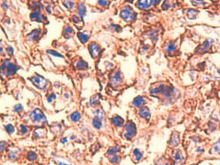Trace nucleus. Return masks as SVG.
<instances>
[{"instance_id": "1", "label": "nucleus", "mask_w": 220, "mask_h": 165, "mask_svg": "<svg viewBox=\"0 0 220 165\" xmlns=\"http://www.w3.org/2000/svg\"><path fill=\"white\" fill-rule=\"evenodd\" d=\"M17 71V65L10 59L3 60L0 65V75L3 78H9Z\"/></svg>"}, {"instance_id": "2", "label": "nucleus", "mask_w": 220, "mask_h": 165, "mask_svg": "<svg viewBox=\"0 0 220 165\" xmlns=\"http://www.w3.org/2000/svg\"><path fill=\"white\" fill-rule=\"evenodd\" d=\"M28 117L30 118L31 121L36 126H43L47 124V117L44 114V112L40 108H35L29 113Z\"/></svg>"}, {"instance_id": "3", "label": "nucleus", "mask_w": 220, "mask_h": 165, "mask_svg": "<svg viewBox=\"0 0 220 165\" xmlns=\"http://www.w3.org/2000/svg\"><path fill=\"white\" fill-rule=\"evenodd\" d=\"M29 80L31 81V83L36 87L37 89L44 91L47 90L49 86V82L47 79H45L43 76L41 75H33L29 78Z\"/></svg>"}, {"instance_id": "4", "label": "nucleus", "mask_w": 220, "mask_h": 165, "mask_svg": "<svg viewBox=\"0 0 220 165\" xmlns=\"http://www.w3.org/2000/svg\"><path fill=\"white\" fill-rule=\"evenodd\" d=\"M136 135V126L135 124L129 121L126 123L124 126V137L127 140H131L134 135Z\"/></svg>"}, {"instance_id": "5", "label": "nucleus", "mask_w": 220, "mask_h": 165, "mask_svg": "<svg viewBox=\"0 0 220 165\" xmlns=\"http://www.w3.org/2000/svg\"><path fill=\"white\" fill-rule=\"evenodd\" d=\"M120 16H121V17H122L123 20H125L126 22L133 21L134 19L136 18V14L132 11V9L129 8V7H126L125 8H123V9L121 11Z\"/></svg>"}, {"instance_id": "6", "label": "nucleus", "mask_w": 220, "mask_h": 165, "mask_svg": "<svg viewBox=\"0 0 220 165\" xmlns=\"http://www.w3.org/2000/svg\"><path fill=\"white\" fill-rule=\"evenodd\" d=\"M88 49H89V52L91 55L92 58L94 59H96L99 54H100V51H101V47L100 46L96 43V42H92L88 46Z\"/></svg>"}, {"instance_id": "7", "label": "nucleus", "mask_w": 220, "mask_h": 165, "mask_svg": "<svg viewBox=\"0 0 220 165\" xmlns=\"http://www.w3.org/2000/svg\"><path fill=\"white\" fill-rule=\"evenodd\" d=\"M73 65H74V68L77 70H85L88 69L89 65H88V63H87L85 60H84L83 59L81 58H79L76 60H75L73 62Z\"/></svg>"}, {"instance_id": "8", "label": "nucleus", "mask_w": 220, "mask_h": 165, "mask_svg": "<svg viewBox=\"0 0 220 165\" xmlns=\"http://www.w3.org/2000/svg\"><path fill=\"white\" fill-rule=\"evenodd\" d=\"M30 18L31 21L34 22H37V23H42L43 21H45L47 18L45 17V16L40 12L39 10H34L32 11L30 14Z\"/></svg>"}, {"instance_id": "9", "label": "nucleus", "mask_w": 220, "mask_h": 165, "mask_svg": "<svg viewBox=\"0 0 220 165\" xmlns=\"http://www.w3.org/2000/svg\"><path fill=\"white\" fill-rule=\"evenodd\" d=\"M41 29H34L32 30L27 36V41L29 42H34L36 41L39 38V36H41Z\"/></svg>"}, {"instance_id": "10", "label": "nucleus", "mask_w": 220, "mask_h": 165, "mask_svg": "<svg viewBox=\"0 0 220 165\" xmlns=\"http://www.w3.org/2000/svg\"><path fill=\"white\" fill-rule=\"evenodd\" d=\"M121 82V75L118 71L113 72L110 76V84L113 87H117Z\"/></svg>"}, {"instance_id": "11", "label": "nucleus", "mask_w": 220, "mask_h": 165, "mask_svg": "<svg viewBox=\"0 0 220 165\" xmlns=\"http://www.w3.org/2000/svg\"><path fill=\"white\" fill-rule=\"evenodd\" d=\"M153 0H139L137 2V8L140 9H147L152 4Z\"/></svg>"}, {"instance_id": "12", "label": "nucleus", "mask_w": 220, "mask_h": 165, "mask_svg": "<svg viewBox=\"0 0 220 165\" xmlns=\"http://www.w3.org/2000/svg\"><path fill=\"white\" fill-rule=\"evenodd\" d=\"M62 35L65 38H67V39L71 38V37L73 36V35H74V30H73V28L71 27V26H65V27H64V29H63Z\"/></svg>"}, {"instance_id": "13", "label": "nucleus", "mask_w": 220, "mask_h": 165, "mask_svg": "<svg viewBox=\"0 0 220 165\" xmlns=\"http://www.w3.org/2000/svg\"><path fill=\"white\" fill-rule=\"evenodd\" d=\"M111 122L116 126V127H120L123 125L124 123V121L123 119L119 117V116H113V117L111 118Z\"/></svg>"}, {"instance_id": "14", "label": "nucleus", "mask_w": 220, "mask_h": 165, "mask_svg": "<svg viewBox=\"0 0 220 165\" xmlns=\"http://www.w3.org/2000/svg\"><path fill=\"white\" fill-rule=\"evenodd\" d=\"M77 13L81 19H84V17H85L86 13V8L85 5L83 3H80L78 6V10H77Z\"/></svg>"}, {"instance_id": "15", "label": "nucleus", "mask_w": 220, "mask_h": 165, "mask_svg": "<svg viewBox=\"0 0 220 165\" xmlns=\"http://www.w3.org/2000/svg\"><path fill=\"white\" fill-rule=\"evenodd\" d=\"M70 120H71L72 122L74 123H77L78 121H80L81 119V113L78 111H75L74 112H72L71 115H70Z\"/></svg>"}, {"instance_id": "16", "label": "nucleus", "mask_w": 220, "mask_h": 165, "mask_svg": "<svg viewBox=\"0 0 220 165\" xmlns=\"http://www.w3.org/2000/svg\"><path fill=\"white\" fill-rule=\"evenodd\" d=\"M179 141H180L179 134L175 132V133H173V135H171V140H169V144H170V145H171V146H176V145L179 144Z\"/></svg>"}, {"instance_id": "17", "label": "nucleus", "mask_w": 220, "mask_h": 165, "mask_svg": "<svg viewBox=\"0 0 220 165\" xmlns=\"http://www.w3.org/2000/svg\"><path fill=\"white\" fill-rule=\"evenodd\" d=\"M210 44H211V43H210L209 40H206L204 44L200 45L199 47L197 48L196 52L197 53H203L204 51H206L210 47Z\"/></svg>"}, {"instance_id": "18", "label": "nucleus", "mask_w": 220, "mask_h": 165, "mask_svg": "<svg viewBox=\"0 0 220 165\" xmlns=\"http://www.w3.org/2000/svg\"><path fill=\"white\" fill-rule=\"evenodd\" d=\"M174 160H175V165H182L183 161H184V158L181 154V152L177 151L175 153V154L174 155Z\"/></svg>"}, {"instance_id": "19", "label": "nucleus", "mask_w": 220, "mask_h": 165, "mask_svg": "<svg viewBox=\"0 0 220 165\" xmlns=\"http://www.w3.org/2000/svg\"><path fill=\"white\" fill-rule=\"evenodd\" d=\"M77 37H78V39L79 40V41H80L82 44H85V43H87L89 39V35L86 34V33H84V32H78V33H77Z\"/></svg>"}, {"instance_id": "20", "label": "nucleus", "mask_w": 220, "mask_h": 165, "mask_svg": "<svg viewBox=\"0 0 220 165\" xmlns=\"http://www.w3.org/2000/svg\"><path fill=\"white\" fill-rule=\"evenodd\" d=\"M92 125H93V126H94L95 129H97V130L101 129V127H102L103 126L102 119L97 117H94L93 118V120H92Z\"/></svg>"}, {"instance_id": "21", "label": "nucleus", "mask_w": 220, "mask_h": 165, "mask_svg": "<svg viewBox=\"0 0 220 165\" xmlns=\"http://www.w3.org/2000/svg\"><path fill=\"white\" fill-rule=\"evenodd\" d=\"M144 103H145L144 97H141V96H138V97L134 98L133 102V105L135 106V107H141Z\"/></svg>"}, {"instance_id": "22", "label": "nucleus", "mask_w": 220, "mask_h": 165, "mask_svg": "<svg viewBox=\"0 0 220 165\" xmlns=\"http://www.w3.org/2000/svg\"><path fill=\"white\" fill-rule=\"evenodd\" d=\"M46 134V130L44 128H41V127H38L37 128L34 132H33V137L34 138H40L43 135H45Z\"/></svg>"}, {"instance_id": "23", "label": "nucleus", "mask_w": 220, "mask_h": 165, "mask_svg": "<svg viewBox=\"0 0 220 165\" xmlns=\"http://www.w3.org/2000/svg\"><path fill=\"white\" fill-rule=\"evenodd\" d=\"M139 115L141 117L145 118V119H149L151 117V112H150L149 109L147 107H142L139 111Z\"/></svg>"}, {"instance_id": "24", "label": "nucleus", "mask_w": 220, "mask_h": 165, "mask_svg": "<svg viewBox=\"0 0 220 165\" xmlns=\"http://www.w3.org/2000/svg\"><path fill=\"white\" fill-rule=\"evenodd\" d=\"M165 89H166V87H165L163 84H161V85H160V86H158L157 87H155V88H153V89L151 91V94L162 93H165Z\"/></svg>"}, {"instance_id": "25", "label": "nucleus", "mask_w": 220, "mask_h": 165, "mask_svg": "<svg viewBox=\"0 0 220 165\" xmlns=\"http://www.w3.org/2000/svg\"><path fill=\"white\" fill-rule=\"evenodd\" d=\"M89 104L91 107H96L99 104V95H94L92 96V97L90 98Z\"/></svg>"}, {"instance_id": "26", "label": "nucleus", "mask_w": 220, "mask_h": 165, "mask_svg": "<svg viewBox=\"0 0 220 165\" xmlns=\"http://www.w3.org/2000/svg\"><path fill=\"white\" fill-rule=\"evenodd\" d=\"M199 13V12L197 10H194V9H188L186 11V15L188 17L189 19H194L197 16V14Z\"/></svg>"}, {"instance_id": "27", "label": "nucleus", "mask_w": 220, "mask_h": 165, "mask_svg": "<svg viewBox=\"0 0 220 165\" xmlns=\"http://www.w3.org/2000/svg\"><path fill=\"white\" fill-rule=\"evenodd\" d=\"M64 5L70 10H72L73 8H75V0H64Z\"/></svg>"}, {"instance_id": "28", "label": "nucleus", "mask_w": 220, "mask_h": 165, "mask_svg": "<svg viewBox=\"0 0 220 165\" xmlns=\"http://www.w3.org/2000/svg\"><path fill=\"white\" fill-rule=\"evenodd\" d=\"M28 131H29V128H28V126H26V125H24V124H21V125L19 126L18 133H20V135H24L27 134Z\"/></svg>"}, {"instance_id": "29", "label": "nucleus", "mask_w": 220, "mask_h": 165, "mask_svg": "<svg viewBox=\"0 0 220 165\" xmlns=\"http://www.w3.org/2000/svg\"><path fill=\"white\" fill-rule=\"evenodd\" d=\"M119 151H120L119 146H113V147H111L109 149V150L107 151V154L108 155H115Z\"/></svg>"}, {"instance_id": "30", "label": "nucleus", "mask_w": 220, "mask_h": 165, "mask_svg": "<svg viewBox=\"0 0 220 165\" xmlns=\"http://www.w3.org/2000/svg\"><path fill=\"white\" fill-rule=\"evenodd\" d=\"M4 129H5V131L8 134V135H12V134L14 133L15 131V127L12 124H7L4 126Z\"/></svg>"}, {"instance_id": "31", "label": "nucleus", "mask_w": 220, "mask_h": 165, "mask_svg": "<svg viewBox=\"0 0 220 165\" xmlns=\"http://www.w3.org/2000/svg\"><path fill=\"white\" fill-rule=\"evenodd\" d=\"M47 53L50 55H51V56L56 57V58H61V59L64 58V56L61 54H60L59 52H57L56 50H47Z\"/></svg>"}, {"instance_id": "32", "label": "nucleus", "mask_w": 220, "mask_h": 165, "mask_svg": "<svg viewBox=\"0 0 220 165\" xmlns=\"http://www.w3.org/2000/svg\"><path fill=\"white\" fill-rule=\"evenodd\" d=\"M133 156L135 160L137 162H138V161H140V159L142 158V153L138 149H135L133 150Z\"/></svg>"}, {"instance_id": "33", "label": "nucleus", "mask_w": 220, "mask_h": 165, "mask_svg": "<svg viewBox=\"0 0 220 165\" xmlns=\"http://www.w3.org/2000/svg\"><path fill=\"white\" fill-rule=\"evenodd\" d=\"M27 158L29 161H35L37 158V154L34 152V151H29L27 153Z\"/></svg>"}, {"instance_id": "34", "label": "nucleus", "mask_w": 220, "mask_h": 165, "mask_svg": "<svg viewBox=\"0 0 220 165\" xmlns=\"http://www.w3.org/2000/svg\"><path fill=\"white\" fill-rule=\"evenodd\" d=\"M211 153H215V154H220V141L217 142L213 145Z\"/></svg>"}, {"instance_id": "35", "label": "nucleus", "mask_w": 220, "mask_h": 165, "mask_svg": "<svg viewBox=\"0 0 220 165\" xmlns=\"http://www.w3.org/2000/svg\"><path fill=\"white\" fill-rule=\"evenodd\" d=\"M94 115H95V117L100 118V119H103L105 117V113L102 109H96L94 111Z\"/></svg>"}, {"instance_id": "36", "label": "nucleus", "mask_w": 220, "mask_h": 165, "mask_svg": "<svg viewBox=\"0 0 220 165\" xmlns=\"http://www.w3.org/2000/svg\"><path fill=\"white\" fill-rule=\"evenodd\" d=\"M31 8L34 10H41L43 8L42 4L41 3H37V2H32L31 3Z\"/></svg>"}, {"instance_id": "37", "label": "nucleus", "mask_w": 220, "mask_h": 165, "mask_svg": "<svg viewBox=\"0 0 220 165\" xmlns=\"http://www.w3.org/2000/svg\"><path fill=\"white\" fill-rule=\"evenodd\" d=\"M13 111H15L16 113H17V114H20L22 111H23V106H22V104H17L15 105L14 107H13Z\"/></svg>"}, {"instance_id": "38", "label": "nucleus", "mask_w": 220, "mask_h": 165, "mask_svg": "<svg viewBox=\"0 0 220 165\" xmlns=\"http://www.w3.org/2000/svg\"><path fill=\"white\" fill-rule=\"evenodd\" d=\"M5 51H6V53H7V55H9V56H11V55H13V53H14V50H13V48L11 46H8L7 47L5 48Z\"/></svg>"}, {"instance_id": "39", "label": "nucleus", "mask_w": 220, "mask_h": 165, "mask_svg": "<svg viewBox=\"0 0 220 165\" xmlns=\"http://www.w3.org/2000/svg\"><path fill=\"white\" fill-rule=\"evenodd\" d=\"M55 98H56V96H55V93H51V94L47 97V102H49V103H51V102H53V101L55 100Z\"/></svg>"}, {"instance_id": "40", "label": "nucleus", "mask_w": 220, "mask_h": 165, "mask_svg": "<svg viewBox=\"0 0 220 165\" xmlns=\"http://www.w3.org/2000/svg\"><path fill=\"white\" fill-rule=\"evenodd\" d=\"M120 161V158L117 156V155H113L112 158H110V162L113 163V164H118Z\"/></svg>"}, {"instance_id": "41", "label": "nucleus", "mask_w": 220, "mask_h": 165, "mask_svg": "<svg viewBox=\"0 0 220 165\" xmlns=\"http://www.w3.org/2000/svg\"><path fill=\"white\" fill-rule=\"evenodd\" d=\"M175 50V45L174 43H171L170 45H168L167 46V52L168 53H171Z\"/></svg>"}, {"instance_id": "42", "label": "nucleus", "mask_w": 220, "mask_h": 165, "mask_svg": "<svg viewBox=\"0 0 220 165\" xmlns=\"http://www.w3.org/2000/svg\"><path fill=\"white\" fill-rule=\"evenodd\" d=\"M7 148V142L6 141H1L0 142V152H3L5 149Z\"/></svg>"}, {"instance_id": "43", "label": "nucleus", "mask_w": 220, "mask_h": 165, "mask_svg": "<svg viewBox=\"0 0 220 165\" xmlns=\"http://www.w3.org/2000/svg\"><path fill=\"white\" fill-rule=\"evenodd\" d=\"M72 21L75 24L80 23V18H79V17L76 16V15H74V16L72 17Z\"/></svg>"}, {"instance_id": "44", "label": "nucleus", "mask_w": 220, "mask_h": 165, "mask_svg": "<svg viewBox=\"0 0 220 165\" xmlns=\"http://www.w3.org/2000/svg\"><path fill=\"white\" fill-rule=\"evenodd\" d=\"M110 28L113 31H116V32H118L120 30V27L118 26V25H115V24H111L110 25Z\"/></svg>"}, {"instance_id": "45", "label": "nucleus", "mask_w": 220, "mask_h": 165, "mask_svg": "<svg viewBox=\"0 0 220 165\" xmlns=\"http://www.w3.org/2000/svg\"><path fill=\"white\" fill-rule=\"evenodd\" d=\"M192 2H193V4L197 5V6L202 5L204 3V0H192Z\"/></svg>"}, {"instance_id": "46", "label": "nucleus", "mask_w": 220, "mask_h": 165, "mask_svg": "<svg viewBox=\"0 0 220 165\" xmlns=\"http://www.w3.org/2000/svg\"><path fill=\"white\" fill-rule=\"evenodd\" d=\"M8 156L10 158H12V159H15L17 157V153L16 152H10L9 154H8Z\"/></svg>"}, {"instance_id": "47", "label": "nucleus", "mask_w": 220, "mask_h": 165, "mask_svg": "<svg viewBox=\"0 0 220 165\" xmlns=\"http://www.w3.org/2000/svg\"><path fill=\"white\" fill-rule=\"evenodd\" d=\"M98 4L100 5L101 7H105L107 5V1L106 0H99L98 1Z\"/></svg>"}, {"instance_id": "48", "label": "nucleus", "mask_w": 220, "mask_h": 165, "mask_svg": "<svg viewBox=\"0 0 220 165\" xmlns=\"http://www.w3.org/2000/svg\"><path fill=\"white\" fill-rule=\"evenodd\" d=\"M162 8H163L164 10H167L168 8H170V4H169L168 0H166L165 3H163V5H162Z\"/></svg>"}, {"instance_id": "49", "label": "nucleus", "mask_w": 220, "mask_h": 165, "mask_svg": "<svg viewBox=\"0 0 220 165\" xmlns=\"http://www.w3.org/2000/svg\"><path fill=\"white\" fill-rule=\"evenodd\" d=\"M67 141H68V140H67L66 137H62V138L60 140V142H61V144H65V143H67Z\"/></svg>"}, {"instance_id": "50", "label": "nucleus", "mask_w": 220, "mask_h": 165, "mask_svg": "<svg viewBox=\"0 0 220 165\" xmlns=\"http://www.w3.org/2000/svg\"><path fill=\"white\" fill-rule=\"evenodd\" d=\"M3 46H2V40H0V55L3 54Z\"/></svg>"}, {"instance_id": "51", "label": "nucleus", "mask_w": 220, "mask_h": 165, "mask_svg": "<svg viewBox=\"0 0 220 165\" xmlns=\"http://www.w3.org/2000/svg\"><path fill=\"white\" fill-rule=\"evenodd\" d=\"M58 165H70L68 164H65V163H63V162H57Z\"/></svg>"}, {"instance_id": "52", "label": "nucleus", "mask_w": 220, "mask_h": 165, "mask_svg": "<svg viewBox=\"0 0 220 165\" xmlns=\"http://www.w3.org/2000/svg\"><path fill=\"white\" fill-rule=\"evenodd\" d=\"M47 13H51V10H50V6H47Z\"/></svg>"}, {"instance_id": "53", "label": "nucleus", "mask_w": 220, "mask_h": 165, "mask_svg": "<svg viewBox=\"0 0 220 165\" xmlns=\"http://www.w3.org/2000/svg\"><path fill=\"white\" fill-rule=\"evenodd\" d=\"M3 7H4V8H8V5H7V4H6V5H5V3H3Z\"/></svg>"}, {"instance_id": "54", "label": "nucleus", "mask_w": 220, "mask_h": 165, "mask_svg": "<svg viewBox=\"0 0 220 165\" xmlns=\"http://www.w3.org/2000/svg\"><path fill=\"white\" fill-rule=\"evenodd\" d=\"M29 165H36V164H29Z\"/></svg>"}, {"instance_id": "55", "label": "nucleus", "mask_w": 220, "mask_h": 165, "mask_svg": "<svg viewBox=\"0 0 220 165\" xmlns=\"http://www.w3.org/2000/svg\"><path fill=\"white\" fill-rule=\"evenodd\" d=\"M45 1H47V2H48V1H51V0H45Z\"/></svg>"}, {"instance_id": "56", "label": "nucleus", "mask_w": 220, "mask_h": 165, "mask_svg": "<svg viewBox=\"0 0 220 165\" xmlns=\"http://www.w3.org/2000/svg\"><path fill=\"white\" fill-rule=\"evenodd\" d=\"M219 74H220V70H219Z\"/></svg>"}, {"instance_id": "57", "label": "nucleus", "mask_w": 220, "mask_h": 165, "mask_svg": "<svg viewBox=\"0 0 220 165\" xmlns=\"http://www.w3.org/2000/svg\"><path fill=\"white\" fill-rule=\"evenodd\" d=\"M219 141H220V140H219Z\"/></svg>"}]
</instances>
